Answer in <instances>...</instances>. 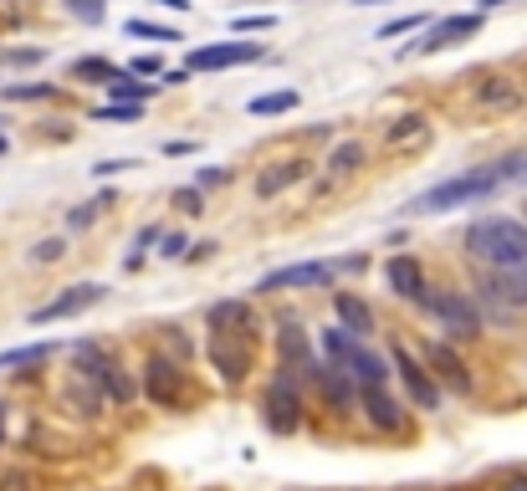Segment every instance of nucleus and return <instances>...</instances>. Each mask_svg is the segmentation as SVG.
Segmentation results:
<instances>
[{
  "instance_id": "obj_45",
  "label": "nucleus",
  "mask_w": 527,
  "mask_h": 491,
  "mask_svg": "<svg viewBox=\"0 0 527 491\" xmlns=\"http://www.w3.org/2000/svg\"><path fill=\"white\" fill-rule=\"evenodd\" d=\"M0 149H6V139H0Z\"/></svg>"
},
{
  "instance_id": "obj_26",
  "label": "nucleus",
  "mask_w": 527,
  "mask_h": 491,
  "mask_svg": "<svg viewBox=\"0 0 527 491\" xmlns=\"http://www.w3.org/2000/svg\"><path fill=\"white\" fill-rule=\"evenodd\" d=\"M359 164H364V144H338L333 159H328L333 174H348V169H359Z\"/></svg>"
},
{
  "instance_id": "obj_43",
  "label": "nucleus",
  "mask_w": 527,
  "mask_h": 491,
  "mask_svg": "<svg viewBox=\"0 0 527 491\" xmlns=\"http://www.w3.org/2000/svg\"><path fill=\"white\" fill-rule=\"evenodd\" d=\"M507 491H527V481H512V486H507Z\"/></svg>"
},
{
  "instance_id": "obj_8",
  "label": "nucleus",
  "mask_w": 527,
  "mask_h": 491,
  "mask_svg": "<svg viewBox=\"0 0 527 491\" xmlns=\"http://www.w3.org/2000/svg\"><path fill=\"white\" fill-rule=\"evenodd\" d=\"M338 266L333 261H297V266H282V272H267L256 282V292H292V287H328Z\"/></svg>"
},
{
  "instance_id": "obj_17",
  "label": "nucleus",
  "mask_w": 527,
  "mask_h": 491,
  "mask_svg": "<svg viewBox=\"0 0 527 491\" xmlns=\"http://www.w3.org/2000/svg\"><path fill=\"white\" fill-rule=\"evenodd\" d=\"M297 180H302V159H282V164H272V169L256 180V200H272V195H282V190L297 185Z\"/></svg>"
},
{
  "instance_id": "obj_18",
  "label": "nucleus",
  "mask_w": 527,
  "mask_h": 491,
  "mask_svg": "<svg viewBox=\"0 0 527 491\" xmlns=\"http://www.w3.org/2000/svg\"><path fill=\"white\" fill-rule=\"evenodd\" d=\"M318 374V384H323V394H328V405H338V410H348V399H354V374H343V369H333V364H323V369H313Z\"/></svg>"
},
{
  "instance_id": "obj_12",
  "label": "nucleus",
  "mask_w": 527,
  "mask_h": 491,
  "mask_svg": "<svg viewBox=\"0 0 527 491\" xmlns=\"http://www.w3.org/2000/svg\"><path fill=\"white\" fill-rule=\"evenodd\" d=\"M394 369H400L410 399H420V410H435V405H441V389L430 384V374L415 364V353H410V348H394Z\"/></svg>"
},
{
  "instance_id": "obj_42",
  "label": "nucleus",
  "mask_w": 527,
  "mask_h": 491,
  "mask_svg": "<svg viewBox=\"0 0 527 491\" xmlns=\"http://www.w3.org/2000/svg\"><path fill=\"white\" fill-rule=\"evenodd\" d=\"M492 6H507V0H481V11H492Z\"/></svg>"
},
{
  "instance_id": "obj_5",
  "label": "nucleus",
  "mask_w": 527,
  "mask_h": 491,
  "mask_svg": "<svg viewBox=\"0 0 527 491\" xmlns=\"http://www.w3.org/2000/svg\"><path fill=\"white\" fill-rule=\"evenodd\" d=\"M267 47L261 41H215V47H195L190 52V72H221V67H246L261 62Z\"/></svg>"
},
{
  "instance_id": "obj_10",
  "label": "nucleus",
  "mask_w": 527,
  "mask_h": 491,
  "mask_svg": "<svg viewBox=\"0 0 527 491\" xmlns=\"http://www.w3.org/2000/svg\"><path fill=\"white\" fill-rule=\"evenodd\" d=\"M384 282L394 287V297H410V302H425L430 287H425V272L415 256H389L384 261Z\"/></svg>"
},
{
  "instance_id": "obj_39",
  "label": "nucleus",
  "mask_w": 527,
  "mask_h": 491,
  "mask_svg": "<svg viewBox=\"0 0 527 491\" xmlns=\"http://www.w3.org/2000/svg\"><path fill=\"white\" fill-rule=\"evenodd\" d=\"M226 180H231L226 169H200V185H226Z\"/></svg>"
},
{
  "instance_id": "obj_24",
  "label": "nucleus",
  "mask_w": 527,
  "mask_h": 491,
  "mask_svg": "<svg viewBox=\"0 0 527 491\" xmlns=\"http://www.w3.org/2000/svg\"><path fill=\"white\" fill-rule=\"evenodd\" d=\"M123 31H128V36H149V41H185L180 31L154 26V21H139V16H128V21H123Z\"/></svg>"
},
{
  "instance_id": "obj_3",
  "label": "nucleus",
  "mask_w": 527,
  "mask_h": 491,
  "mask_svg": "<svg viewBox=\"0 0 527 491\" xmlns=\"http://www.w3.org/2000/svg\"><path fill=\"white\" fill-rule=\"evenodd\" d=\"M466 251L492 272H527V226L512 215H481L466 231Z\"/></svg>"
},
{
  "instance_id": "obj_16",
  "label": "nucleus",
  "mask_w": 527,
  "mask_h": 491,
  "mask_svg": "<svg viewBox=\"0 0 527 491\" xmlns=\"http://www.w3.org/2000/svg\"><path fill=\"white\" fill-rule=\"evenodd\" d=\"M343 374H354L364 389H384V379H389V364L379 359L374 348H364V343H359V348H354V359H348V369H343Z\"/></svg>"
},
{
  "instance_id": "obj_36",
  "label": "nucleus",
  "mask_w": 527,
  "mask_h": 491,
  "mask_svg": "<svg viewBox=\"0 0 527 491\" xmlns=\"http://www.w3.org/2000/svg\"><path fill=\"white\" fill-rule=\"evenodd\" d=\"M185 246H190L185 236H164V246H159V256H169V261H174V256H185Z\"/></svg>"
},
{
  "instance_id": "obj_19",
  "label": "nucleus",
  "mask_w": 527,
  "mask_h": 491,
  "mask_svg": "<svg viewBox=\"0 0 527 491\" xmlns=\"http://www.w3.org/2000/svg\"><path fill=\"white\" fill-rule=\"evenodd\" d=\"M287 108H297V87H282V93H261V98L246 103L251 118H277V113H287Z\"/></svg>"
},
{
  "instance_id": "obj_31",
  "label": "nucleus",
  "mask_w": 527,
  "mask_h": 491,
  "mask_svg": "<svg viewBox=\"0 0 527 491\" xmlns=\"http://www.w3.org/2000/svg\"><path fill=\"white\" fill-rule=\"evenodd\" d=\"M481 103H502V108H512V103H517V87H507V82L497 87V82H492V87H481Z\"/></svg>"
},
{
  "instance_id": "obj_4",
  "label": "nucleus",
  "mask_w": 527,
  "mask_h": 491,
  "mask_svg": "<svg viewBox=\"0 0 527 491\" xmlns=\"http://www.w3.org/2000/svg\"><path fill=\"white\" fill-rule=\"evenodd\" d=\"M425 307L435 312V323H441L451 338H476V333H481V318H476L471 297H461L456 287H435V292L425 297Z\"/></svg>"
},
{
  "instance_id": "obj_23",
  "label": "nucleus",
  "mask_w": 527,
  "mask_h": 491,
  "mask_svg": "<svg viewBox=\"0 0 527 491\" xmlns=\"http://www.w3.org/2000/svg\"><path fill=\"white\" fill-rule=\"evenodd\" d=\"M113 98H118V103H134V108H139L144 98H154V82H134V77H118V82H113Z\"/></svg>"
},
{
  "instance_id": "obj_30",
  "label": "nucleus",
  "mask_w": 527,
  "mask_h": 491,
  "mask_svg": "<svg viewBox=\"0 0 527 491\" xmlns=\"http://www.w3.org/2000/svg\"><path fill=\"white\" fill-rule=\"evenodd\" d=\"M149 241H164V236H159V226H144V231H139V246L123 256V266H128V272H134V266L144 261V246H149Z\"/></svg>"
},
{
  "instance_id": "obj_34",
  "label": "nucleus",
  "mask_w": 527,
  "mask_h": 491,
  "mask_svg": "<svg viewBox=\"0 0 527 491\" xmlns=\"http://www.w3.org/2000/svg\"><path fill=\"white\" fill-rule=\"evenodd\" d=\"M62 251H67V241H57V236H52V241H41V246L31 251V261H57Z\"/></svg>"
},
{
  "instance_id": "obj_32",
  "label": "nucleus",
  "mask_w": 527,
  "mask_h": 491,
  "mask_svg": "<svg viewBox=\"0 0 527 491\" xmlns=\"http://www.w3.org/2000/svg\"><path fill=\"white\" fill-rule=\"evenodd\" d=\"M93 118H103V123H134V118H139V108H128V103H118V108H98Z\"/></svg>"
},
{
  "instance_id": "obj_28",
  "label": "nucleus",
  "mask_w": 527,
  "mask_h": 491,
  "mask_svg": "<svg viewBox=\"0 0 527 491\" xmlns=\"http://www.w3.org/2000/svg\"><path fill=\"white\" fill-rule=\"evenodd\" d=\"M430 26H435L430 16H400V21L379 26V41H389V36H405V31H430Z\"/></svg>"
},
{
  "instance_id": "obj_7",
  "label": "nucleus",
  "mask_w": 527,
  "mask_h": 491,
  "mask_svg": "<svg viewBox=\"0 0 527 491\" xmlns=\"http://www.w3.org/2000/svg\"><path fill=\"white\" fill-rule=\"evenodd\" d=\"M267 425L277 430V435H292L297 425H302V399H297V379L282 369L277 379H272V389H267Z\"/></svg>"
},
{
  "instance_id": "obj_15",
  "label": "nucleus",
  "mask_w": 527,
  "mask_h": 491,
  "mask_svg": "<svg viewBox=\"0 0 527 491\" xmlns=\"http://www.w3.org/2000/svg\"><path fill=\"white\" fill-rule=\"evenodd\" d=\"M277 343H282V369H287V374L313 364V348H307V333H302L297 323H282V328H277ZM313 369H318V364H313Z\"/></svg>"
},
{
  "instance_id": "obj_35",
  "label": "nucleus",
  "mask_w": 527,
  "mask_h": 491,
  "mask_svg": "<svg viewBox=\"0 0 527 491\" xmlns=\"http://www.w3.org/2000/svg\"><path fill=\"white\" fill-rule=\"evenodd\" d=\"M174 205H180L185 215H200L205 205H200V190H180V195H174Z\"/></svg>"
},
{
  "instance_id": "obj_6",
  "label": "nucleus",
  "mask_w": 527,
  "mask_h": 491,
  "mask_svg": "<svg viewBox=\"0 0 527 491\" xmlns=\"http://www.w3.org/2000/svg\"><path fill=\"white\" fill-rule=\"evenodd\" d=\"M481 31V11H466V16H446V21H435L415 47H405V57H425V52H446V47H456V41H466V36H476Z\"/></svg>"
},
{
  "instance_id": "obj_2",
  "label": "nucleus",
  "mask_w": 527,
  "mask_h": 491,
  "mask_svg": "<svg viewBox=\"0 0 527 491\" xmlns=\"http://www.w3.org/2000/svg\"><path fill=\"white\" fill-rule=\"evenodd\" d=\"M256 359V323L246 302H215L210 307V364L226 384H241Z\"/></svg>"
},
{
  "instance_id": "obj_22",
  "label": "nucleus",
  "mask_w": 527,
  "mask_h": 491,
  "mask_svg": "<svg viewBox=\"0 0 527 491\" xmlns=\"http://www.w3.org/2000/svg\"><path fill=\"white\" fill-rule=\"evenodd\" d=\"M72 77H98V82H108V87H113L123 72H118L113 62H103V57H82V62H72Z\"/></svg>"
},
{
  "instance_id": "obj_14",
  "label": "nucleus",
  "mask_w": 527,
  "mask_h": 491,
  "mask_svg": "<svg viewBox=\"0 0 527 491\" xmlns=\"http://www.w3.org/2000/svg\"><path fill=\"white\" fill-rule=\"evenodd\" d=\"M359 405H364V415H369L379 430H400V425H405V405H400L394 394H384V389H364Z\"/></svg>"
},
{
  "instance_id": "obj_40",
  "label": "nucleus",
  "mask_w": 527,
  "mask_h": 491,
  "mask_svg": "<svg viewBox=\"0 0 527 491\" xmlns=\"http://www.w3.org/2000/svg\"><path fill=\"white\" fill-rule=\"evenodd\" d=\"M164 154H169V159H174V154H195V144H185V139H169V144H164Z\"/></svg>"
},
{
  "instance_id": "obj_9",
  "label": "nucleus",
  "mask_w": 527,
  "mask_h": 491,
  "mask_svg": "<svg viewBox=\"0 0 527 491\" xmlns=\"http://www.w3.org/2000/svg\"><path fill=\"white\" fill-rule=\"evenodd\" d=\"M103 297H108V287H98V282H77V287L57 292L47 307H36V312H31V323H57V318H72V312L93 307V302H103Z\"/></svg>"
},
{
  "instance_id": "obj_41",
  "label": "nucleus",
  "mask_w": 527,
  "mask_h": 491,
  "mask_svg": "<svg viewBox=\"0 0 527 491\" xmlns=\"http://www.w3.org/2000/svg\"><path fill=\"white\" fill-rule=\"evenodd\" d=\"M154 6H169V11H190V0H154Z\"/></svg>"
},
{
  "instance_id": "obj_37",
  "label": "nucleus",
  "mask_w": 527,
  "mask_h": 491,
  "mask_svg": "<svg viewBox=\"0 0 527 491\" xmlns=\"http://www.w3.org/2000/svg\"><path fill=\"white\" fill-rule=\"evenodd\" d=\"M0 491H31V476H21V471L16 476H0Z\"/></svg>"
},
{
  "instance_id": "obj_11",
  "label": "nucleus",
  "mask_w": 527,
  "mask_h": 491,
  "mask_svg": "<svg viewBox=\"0 0 527 491\" xmlns=\"http://www.w3.org/2000/svg\"><path fill=\"white\" fill-rule=\"evenodd\" d=\"M144 389H149V399H154V405L174 410V405H180V394H185V379H180V369H174V364L149 359V369H144Z\"/></svg>"
},
{
  "instance_id": "obj_33",
  "label": "nucleus",
  "mask_w": 527,
  "mask_h": 491,
  "mask_svg": "<svg viewBox=\"0 0 527 491\" xmlns=\"http://www.w3.org/2000/svg\"><path fill=\"white\" fill-rule=\"evenodd\" d=\"M231 26H236V31H272V26H277V16H236Z\"/></svg>"
},
{
  "instance_id": "obj_13",
  "label": "nucleus",
  "mask_w": 527,
  "mask_h": 491,
  "mask_svg": "<svg viewBox=\"0 0 527 491\" xmlns=\"http://www.w3.org/2000/svg\"><path fill=\"white\" fill-rule=\"evenodd\" d=\"M333 312H338V328H343V333H354V338H369V333H374V312H369L364 297L338 292V297H333Z\"/></svg>"
},
{
  "instance_id": "obj_27",
  "label": "nucleus",
  "mask_w": 527,
  "mask_h": 491,
  "mask_svg": "<svg viewBox=\"0 0 527 491\" xmlns=\"http://www.w3.org/2000/svg\"><path fill=\"white\" fill-rule=\"evenodd\" d=\"M62 6H67V16H77V21H87V26H98V21L108 16L103 0H62Z\"/></svg>"
},
{
  "instance_id": "obj_25",
  "label": "nucleus",
  "mask_w": 527,
  "mask_h": 491,
  "mask_svg": "<svg viewBox=\"0 0 527 491\" xmlns=\"http://www.w3.org/2000/svg\"><path fill=\"white\" fill-rule=\"evenodd\" d=\"M6 103H36V98H52V82H26V87H0Z\"/></svg>"
},
{
  "instance_id": "obj_20",
  "label": "nucleus",
  "mask_w": 527,
  "mask_h": 491,
  "mask_svg": "<svg viewBox=\"0 0 527 491\" xmlns=\"http://www.w3.org/2000/svg\"><path fill=\"white\" fill-rule=\"evenodd\" d=\"M430 359L441 364V374H446V384H451V389H471V374H466V364L456 359L451 348H430Z\"/></svg>"
},
{
  "instance_id": "obj_21",
  "label": "nucleus",
  "mask_w": 527,
  "mask_h": 491,
  "mask_svg": "<svg viewBox=\"0 0 527 491\" xmlns=\"http://www.w3.org/2000/svg\"><path fill=\"white\" fill-rule=\"evenodd\" d=\"M41 359H52V343H26V348L0 353V369H21V364H41Z\"/></svg>"
},
{
  "instance_id": "obj_38",
  "label": "nucleus",
  "mask_w": 527,
  "mask_h": 491,
  "mask_svg": "<svg viewBox=\"0 0 527 491\" xmlns=\"http://www.w3.org/2000/svg\"><path fill=\"white\" fill-rule=\"evenodd\" d=\"M139 159H108V164H93V174H118V169H134Z\"/></svg>"
},
{
  "instance_id": "obj_1",
  "label": "nucleus",
  "mask_w": 527,
  "mask_h": 491,
  "mask_svg": "<svg viewBox=\"0 0 527 491\" xmlns=\"http://www.w3.org/2000/svg\"><path fill=\"white\" fill-rule=\"evenodd\" d=\"M507 180H527V154H507V159H497V164L451 174V180H441V185H430L425 195H415L410 210H415V215H446V210H456V205L487 200V195L502 190Z\"/></svg>"
},
{
  "instance_id": "obj_29",
  "label": "nucleus",
  "mask_w": 527,
  "mask_h": 491,
  "mask_svg": "<svg viewBox=\"0 0 527 491\" xmlns=\"http://www.w3.org/2000/svg\"><path fill=\"white\" fill-rule=\"evenodd\" d=\"M420 128H425V118H420V113H405L400 123H394V128H389V144H405V139H415V133H420Z\"/></svg>"
},
{
  "instance_id": "obj_44",
  "label": "nucleus",
  "mask_w": 527,
  "mask_h": 491,
  "mask_svg": "<svg viewBox=\"0 0 527 491\" xmlns=\"http://www.w3.org/2000/svg\"><path fill=\"white\" fill-rule=\"evenodd\" d=\"M359 6H374V0H359Z\"/></svg>"
}]
</instances>
